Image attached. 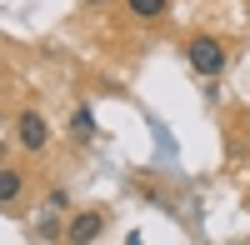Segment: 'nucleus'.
<instances>
[{
  "label": "nucleus",
  "instance_id": "nucleus-1",
  "mask_svg": "<svg viewBox=\"0 0 250 245\" xmlns=\"http://www.w3.org/2000/svg\"><path fill=\"white\" fill-rule=\"evenodd\" d=\"M185 60H190V70H200V75H220L225 70V45L215 35H195L190 45H185Z\"/></svg>",
  "mask_w": 250,
  "mask_h": 245
},
{
  "label": "nucleus",
  "instance_id": "nucleus-2",
  "mask_svg": "<svg viewBox=\"0 0 250 245\" xmlns=\"http://www.w3.org/2000/svg\"><path fill=\"white\" fill-rule=\"evenodd\" d=\"M100 230H105V215H100V210H80L75 220H70V230H65V240L70 245H90Z\"/></svg>",
  "mask_w": 250,
  "mask_h": 245
},
{
  "label": "nucleus",
  "instance_id": "nucleus-3",
  "mask_svg": "<svg viewBox=\"0 0 250 245\" xmlns=\"http://www.w3.org/2000/svg\"><path fill=\"white\" fill-rule=\"evenodd\" d=\"M15 135H20V145H25V150H45V140H50L45 120H40L35 110H25V115L15 120Z\"/></svg>",
  "mask_w": 250,
  "mask_h": 245
},
{
  "label": "nucleus",
  "instance_id": "nucleus-4",
  "mask_svg": "<svg viewBox=\"0 0 250 245\" xmlns=\"http://www.w3.org/2000/svg\"><path fill=\"white\" fill-rule=\"evenodd\" d=\"M20 190H25V175H20L15 165H0V205H5V200H15Z\"/></svg>",
  "mask_w": 250,
  "mask_h": 245
},
{
  "label": "nucleus",
  "instance_id": "nucleus-5",
  "mask_svg": "<svg viewBox=\"0 0 250 245\" xmlns=\"http://www.w3.org/2000/svg\"><path fill=\"white\" fill-rule=\"evenodd\" d=\"M130 15H140V20H160V15H165V0H130Z\"/></svg>",
  "mask_w": 250,
  "mask_h": 245
},
{
  "label": "nucleus",
  "instance_id": "nucleus-6",
  "mask_svg": "<svg viewBox=\"0 0 250 245\" xmlns=\"http://www.w3.org/2000/svg\"><path fill=\"white\" fill-rule=\"evenodd\" d=\"M70 130H75V140H90V135H95V120H90V110H85V105L75 110V120H70Z\"/></svg>",
  "mask_w": 250,
  "mask_h": 245
},
{
  "label": "nucleus",
  "instance_id": "nucleus-7",
  "mask_svg": "<svg viewBox=\"0 0 250 245\" xmlns=\"http://www.w3.org/2000/svg\"><path fill=\"white\" fill-rule=\"evenodd\" d=\"M90 5H105V0H90Z\"/></svg>",
  "mask_w": 250,
  "mask_h": 245
},
{
  "label": "nucleus",
  "instance_id": "nucleus-8",
  "mask_svg": "<svg viewBox=\"0 0 250 245\" xmlns=\"http://www.w3.org/2000/svg\"><path fill=\"white\" fill-rule=\"evenodd\" d=\"M245 205H250V195H245Z\"/></svg>",
  "mask_w": 250,
  "mask_h": 245
}]
</instances>
